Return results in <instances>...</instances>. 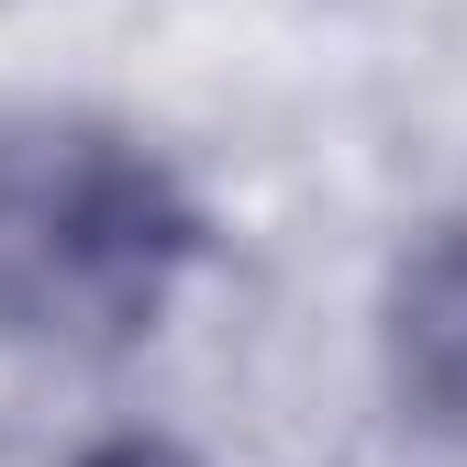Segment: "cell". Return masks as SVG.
Returning <instances> with one entry per match:
<instances>
[{
    "label": "cell",
    "instance_id": "6da1fadb",
    "mask_svg": "<svg viewBox=\"0 0 467 467\" xmlns=\"http://www.w3.org/2000/svg\"><path fill=\"white\" fill-rule=\"evenodd\" d=\"M201 190L156 134L111 111L0 123V345L12 357H134L201 267Z\"/></svg>",
    "mask_w": 467,
    "mask_h": 467
},
{
    "label": "cell",
    "instance_id": "7a4b0ae2",
    "mask_svg": "<svg viewBox=\"0 0 467 467\" xmlns=\"http://www.w3.org/2000/svg\"><path fill=\"white\" fill-rule=\"evenodd\" d=\"M379 389L423 445H467V212H434L379 278Z\"/></svg>",
    "mask_w": 467,
    "mask_h": 467
},
{
    "label": "cell",
    "instance_id": "3957f363",
    "mask_svg": "<svg viewBox=\"0 0 467 467\" xmlns=\"http://www.w3.org/2000/svg\"><path fill=\"white\" fill-rule=\"evenodd\" d=\"M67 467H201V456L167 445V434H100V445H78Z\"/></svg>",
    "mask_w": 467,
    "mask_h": 467
}]
</instances>
